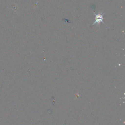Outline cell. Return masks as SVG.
I'll use <instances>...</instances> for the list:
<instances>
[{
	"label": "cell",
	"instance_id": "1",
	"mask_svg": "<svg viewBox=\"0 0 125 125\" xmlns=\"http://www.w3.org/2000/svg\"><path fill=\"white\" fill-rule=\"evenodd\" d=\"M93 13L95 15V21L93 23L92 25H94L95 24H97L99 25L101 22H102L104 25H105V23H104V22L103 21V20H104L103 15L104 13H105V12H104L103 14H96L94 12H93Z\"/></svg>",
	"mask_w": 125,
	"mask_h": 125
}]
</instances>
